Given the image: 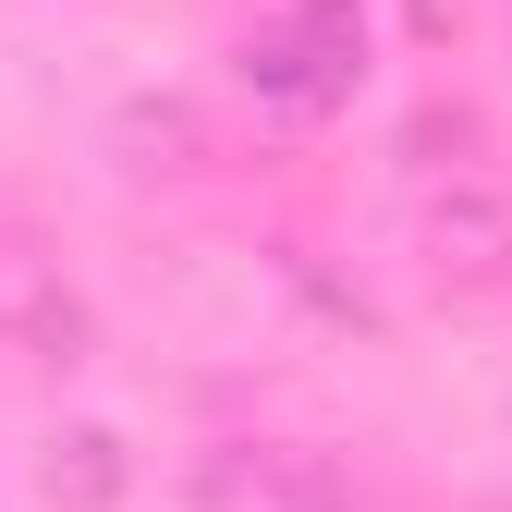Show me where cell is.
Instances as JSON below:
<instances>
[{
  "label": "cell",
  "mask_w": 512,
  "mask_h": 512,
  "mask_svg": "<svg viewBox=\"0 0 512 512\" xmlns=\"http://www.w3.org/2000/svg\"><path fill=\"white\" fill-rule=\"evenodd\" d=\"M354 74H366V25H354V0H281V13L244 37V86L281 98V110H342Z\"/></svg>",
  "instance_id": "1"
},
{
  "label": "cell",
  "mask_w": 512,
  "mask_h": 512,
  "mask_svg": "<svg viewBox=\"0 0 512 512\" xmlns=\"http://www.w3.org/2000/svg\"><path fill=\"white\" fill-rule=\"evenodd\" d=\"M196 512H354L342 476L317 452H281V439H220L196 464Z\"/></svg>",
  "instance_id": "2"
},
{
  "label": "cell",
  "mask_w": 512,
  "mask_h": 512,
  "mask_svg": "<svg viewBox=\"0 0 512 512\" xmlns=\"http://www.w3.org/2000/svg\"><path fill=\"white\" fill-rule=\"evenodd\" d=\"M427 269H439V281H500V269H512V208H488V196L427 208Z\"/></svg>",
  "instance_id": "4"
},
{
  "label": "cell",
  "mask_w": 512,
  "mask_h": 512,
  "mask_svg": "<svg viewBox=\"0 0 512 512\" xmlns=\"http://www.w3.org/2000/svg\"><path fill=\"white\" fill-rule=\"evenodd\" d=\"M110 488H122V464H110V439H98V427L49 439V500H110Z\"/></svg>",
  "instance_id": "5"
},
{
  "label": "cell",
  "mask_w": 512,
  "mask_h": 512,
  "mask_svg": "<svg viewBox=\"0 0 512 512\" xmlns=\"http://www.w3.org/2000/svg\"><path fill=\"white\" fill-rule=\"evenodd\" d=\"M0 354H37V366H74L86 354V293L61 281V256L0 232Z\"/></svg>",
  "instance_id": "3"
}]
</instances>
